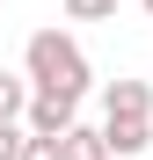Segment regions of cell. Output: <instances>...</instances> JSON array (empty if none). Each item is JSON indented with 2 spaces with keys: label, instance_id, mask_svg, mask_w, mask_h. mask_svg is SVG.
Wrapping results in <instances>:
<instances>
[{
  "label": "cell",
  "instance_id": "6da1fadb",
  "mask_svg": "<svg viewBox=\"0 0 153 160\" xmlns=\"http://www.w3.org/2000/svg\"><path fill=\"white\" fill-rule=\"evenodd\" d=\"M22 73H29V88L44 95H88V51L73 44L66 29H37L29 44H22Z\"/></svg>",
  "mask_w": 153,
  "mask_h": 160
},
{
  "label": "cell",
  "instance_id": "7a4b0ae2",
  "mask_svg": "<svg viewBox=\"0 0 153 160\" xmlns=\"http://www.w3.org/2000/svg\"><path fill=\"white\" fill-rule=\"evenodd\" d=\"M80 124V95H29V109H22V131H37V138H66V131Z\"/></svg>",
  "mask_w": 153,
  "mask_h": 160
},
{
  "label": "cell",
  "instance_id": "3957f363",
  "mask_svg": "<svg viewBox=\"0 0 153 160\" xmlns=\"http://www.w3.org/2000/svg\"><path fill=\"white\" fill-rule=\"evenodd\" d=\"M102 146H110V160H139L153 146V117H102Z\"/></svg>",
  "mask_w": 153,
  "mask_h": 160
},
{
  "label": "cell",
  "instance_id": "277c9868",
  "mask_svg": "<svg viewBox=\"0 0 153 160\" xmlns=\"http://www.w3.org/2000/svg\"><path fill=\"white\" fill-rule=\"evenodd\" d=\"M102 117H153V88L146 80H110L102 88Z\"/></svg>",
  "mask_w": 153,
  "mask_h": 160
},
{
  "label": "cell",
  "instance_id": "5b68a950",
  "mask_svg": "<svg viewBox=\"0 0 153 160\" xmlns=\"http://www.w3.org/2000/svg\"><path fill=\"white\" fill-rule=\"evenodd\" d=\"M29 73H8V66H0V124H22V109H29Z\"/></svg>",
  "mask_w": 153,
  "mask_h": 160
},
{
  "label": "cell",
  "instance_id": "8992f818",
  "mask_svg": "<svg viewBox=\"0 0 153 160\" xmlns=\"http://www.w3.org/2000/svg\"><path fill=\"white\" fill-rule=\"evenodd\" d=\"M66 160H110L102 124H73V131H66Z\"/></svg>",
  "mask_w": 153,
  "mask_h": 160
},
{
  "label": "cell",
  "instance_id": "52a82bcc",
  "mask_svg": "<svg viewBox=\"0 0 153 160\" xmlns=\"http://www.w3.org/2000/svg\"><path fill=\"white\" fill-rule=\"evenodd\" d=\"M117 0H66V22H110Z\"/></svg>",
  "mask_w": 153,
  "mask_h": 160
},
{
  "label": "cell",
  "instance_id": "ba28073f",
  "mask_svg": "<svg viewBox=\"0 0 153 160\" xmlns=\"http://www.w3.org/2000/svg\"><path fill=\"white\" fill-rule=\"evenodd\" d=\"M22 160H66V138H37L29 131V138H22Z\"/></svg>",
  "mask_w": 153,
  "mask_h": 160
},
{
  "label": "cell",
  "instance_id": "9c48e42d",
  "mask_svg": "<svg viewBox=\"0 0 153 160\" xmlns=\"http://www.w3.org/2000/svg\"><path fill=\"white\" fill-rule=\"evenodd\" d=\"M22 138H29L22 124H0V160H22Z\"/></svg>",
  "mask_w": 153,
  "mask_h": 160
},
{
  "label": "cell",
  "instance_id": "30bf717a",
  "mask_svg": "<svg viewBox=\"0 0 153 160\" xmlns=\"http://www.w3.org/2000/svg\"><path fill=\"white\" fill-rule=\"evenodd\" d=\"M139 8H146V15H153V0H139Z\"/></svg>",
  "mask_w": 153,
  "mask_h": 160
}]
</instances>
